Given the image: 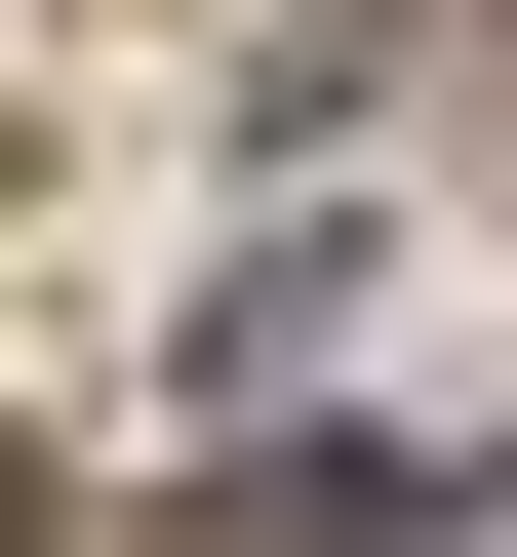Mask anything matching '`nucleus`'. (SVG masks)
Returning <instances> with one entry per match:
<instances>
[{"instance_id":"1","label":"nucleus","mask_w":517,"mask_h":557,"mask_svg":"<svg viewBox=\"0 0 517 557\" xmlns=\"http://www.w3.org/2000/svg\"><path fill=\"white\" fill-rule=\"evenodd\" d=\"M199 557H398V438H279V478H239Z\"/></svg>"},{"instance_id":"2","label":"nucleus","mask_w":517,"mask_h":557,"mask_svg":"<svg viewBox=\"0 0 517 557\" xmlns=\"http://www.w3.org/2000/svg\"><path fill=\"white\" fill-rule=\"evenodd\" d=\"M0 557H40V438H0Z\"/></svg>"}]
</instances>
